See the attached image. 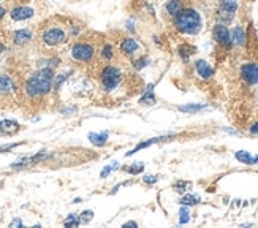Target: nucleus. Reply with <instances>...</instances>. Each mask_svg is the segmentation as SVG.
Listing matches in <instances>:
<instances>
[{
	"mask_svg": "<svg viewBox=\"0 0 258 228\" xmlns=\"http://www.w3.org/2000/svg\"><path fill=\"white\" fill-rule=\"evenodd\" d=\"M54 72L49 67H41L35 73H32L24 83V94L32 98L38 100L46 97L52 89Z\"/></svg>",
	"mask_w": 258,
	"mask_h": 228,
	"instance_id": "1",
	"label": "nucleus"
},
{
	"mask_svg": "<svg viewBox=\"0 0 258 228\" xmlns=\"http://www.w3.org/2000/svg\"><path fill=\"white\" fill-rule=\"evenodd\" d=\"M70 26H63L59 22H48L40 30V41L48 48H57L62 46L70 38Z\"/></svg>",
	"mask_w": 258,
	"mask_h": 228,
	"instance_id": "2",
	"label": "nucleus"
},
{
	"mask_svg": "<svg viewBox=\"0 0 258 228\" xmlns=\"http://www.w3.org/2000/svg\"><path fill=\"white\" fill-rule=\"evenodd\" d=\"M173 19L176 30L179 33H184V35H197L203 29L201 15L194 8H182Z\"/></svg>",
	"mask_w": 258,
	"mask_h": 228,
	"instance_id": "3",
	"label": "nucleus"
},
{
	"mask_svg": "<svg viewBox=\"0 0 258 228\" xmlns=\"http://www.w3.org/2000/svg\"><path fill=\"white\" fill-rule=\"evenodd\" d=\"M100 84H102V89L106 90V92H113L116 87H119L122 78H124V73L119 67L116 65H106L103 67V70L100 72Z\"/></svg>",
	"mask_w": 258,
	"mask_h": 228,
	"instance_id": "4",
	"label": "nucleus"
},
{
	"mask_svg": "<svg viewBox=\"0 0 258 228\" xmlns=\"http://www.w3.org/2000/svg\"><path fill=\"white\" fill-rule=\"evenodd\" d=\"M70 54L73 57V61L76 62H91L95 55V46L87 40H80L73 43Z\"/></svg>",
	"mask_w": 258,
	"mask_h": 228,
	"instance_id": "5",
	"label": "nucleus"
},
{
	"mask_svg": "<svg viewBox=\"0 0 258 228\" xmlns=\"http://www.w3.org/2000/svg\"><path fill=\"white\" fill-rule=\"evenodd\" d=\"M236 11H238V0H220L217 18L222 24H228L236 16Z\"/></svg>",
	"mask_w": 258,
	"mask_h": 228,
	"instance_id": "6",
	"label": "nucleus"
},
{
	"mask_svg": "<svg viewBox=\"0 0 258 228\" xmlns=\"http://www.w3.org/2000/svg\"><path fill=\"white\" fill-rule=\"evenodd\" d=\"M212 38H214L222 48H225V49L233 48L231 32L225 24H222V22H219V24H216L214 27H212Z\"/></svg>",
	"mask_w": 258,
	"mask_h": 228,
	"instance_id": "7",
	"label": "nucleus"
},
{
	"mask_svg": "<svg viewBox=\"0 0 258 228\" xmlns=\"http://www.w3.org/2000/svg\"><path fill=\"white\" fill-rule=\"evenodd\" d=\"M8 15L11 18V21L22 22V21L32 19L33 16H35V8L30 7V5H16L8 11Z\"/></svg>",
	"mask_w": 258,
	"mask_h": 228,
	"instance_id": "8",
	"label": "nucleus"
},
{
	"mask_svg": "<svg viewBox=\"0 0 258 228\" xmlns=\"http://www.w3.org/2000/svg\"><path fill=\"white\" fill-rule=\"evenodd\" d=\"M241 78L250 86L258 84V64H253V62L244 64L241 67Z\"/></svg>",
	"mask_w": 258,
	"mask_h": 228,
	"instance_id": "9",
	"label": "nucleus"
},
{
	"mask_svg": "<svg viewBox=\"0 0 258 228\" xmlns=\"http://www.w3.org/2000/svg\"><path fill=\"white\" fill-rule=\"evenodd\" d=\"M16 84L8 75H0V98L11 97L16 92Z\"/></svg>",
	"mask_w": 258,
	"mask_h": 228,
	"instance_id": "10",
	"label": "nucleus"
},
{
	"mask_svg": "<svg viewBox=\"0 0 258 228\" xmlns=\"http://www.w3.org/2000/svg\"><path fill=\"white\" fill-rule=\"evenodd\" d=\"M33 38V32L30 29H19L16 32H13L11 35V41H13L16 46H26L29 44Z\"/></svg>",
	"mask_w": 258,
	"mask_h": 228,
	"instance_id": "11",
	"label": "nucleus"
},
{
	"mask_svg": "<svg viewBox=\"0 0 258 228\" xmlns=\"http://www.w3.org/2000/svg\"><path fill=\"white\" fill-rule=\"evenodd\" d=\"M21 130V125L16 121L4 119L0 121V136H13Z\"/></svg>",
	"mask_w": 258,
	"mask_h": 228,
	"instance_id": "12",
	"label": "nucleus"
},
{
	"mask_svg": "<svg viewBox=\"0 0 258 228\" xmlns=\"http://www.w3.org/2000/svg\"><path fill=\"white\" fill-rule=\"evenodd\" d=\"M48 154L46 151H41L37 155H32V157H24V158H19L15 163H11V168H21V166H29V165H35L38 162H41L43 158H46Z\"/></svg>",
	"mask_w": 258,
	"mask_h": 228,
	"instance_id": "13",
	"label": "nucleus"
},
{
	"mask_svg": "<svg viewBox=\"0 0 258 228\" xmlns=\"http://www.w3.org/2000/svg\"><path fill=\"white\" fill-rule=\"evenodd\" d=\"M138 51H140V43L135 40V38L127 37V38H124V40L120 41V52L122 54L132 57V55L137 54Z\"/></svg>",
	"mask_w": 258,
	"mask_h": 228,
	"instance_id": "14",
	"label": "nucleus"
},
{
	"mask_svg": "<svg viewBox=\"0 0 258 228\" xmlns=\"http://www.w3.org/2000/svg\"><path fill=\"white\" fill-rule=\"evenodd\" d=\"M195 70L198 73L200 78H203V79H211L212 76H214V68H212L206 61L203 59H198L195 61Z\"/></svg>",
	"mask_w": 258,
	"mask_h": 228,
	"instance_id": "15",
	"label": "nucleus"
},
{
	"mask_svg": "<svg viewBox=\"0 0 258 228\" xmlns=\"http://www.w3.org/2000/svg\"><path fill=\"white\" fill-rule=\"evenodd\" d=\"M230 32H231L233 44H236V46H245V43H247V35H245V32L241 26H236Z\"/></svg>",
	"mask_w": 258,
	"mask_h": 228,
	"instance_id": "16",
	"label": "nucleus"
},
{
	"mask_svg": "<svg viewBox=\"0 0 258 228\" xmlns=\"http://www.w3.org/2000/svg\"><path fill=\"white\" fill-rule=\"evenodd\" d=\"M234 157H236L238 162H241L244 165H255V163H258V155H252L247 151H236V152H234Z\"/></svg>",
	"mask_w": 258,
	"mask_h": 228,
	"instance_id": "17",
	"label": "nucleus"
},
{
	"mask_svg": "<svg viewBox=\"0 0 258 228\" xmlns=\"http://www.w3.org/2000/svg\"><path fill=\"white\" fill-rule=\"evenodd\" d=\"M184 8V5H182V0H168L166 2V5H165V11H166V15L168 16H171V18H174L179 11H181Z\"/></svg>",
	"mask_w": 258,
	"mask_h": 228,
	"instance_id": "18",
	"label": "nucleus"
},
{
	"mask_svg": "<svg viewBox=\"0 0 258 228\" xmlns=\"http://www.w3.org/2000/svg\"><path fill=\"white\" fill-rule=\"evenodd\" d=\"M171 136H174V135H165V136H157V138H151V140H148V141H143V143H140L135 149H132L130 152H127V155H132V154H135V152H138L140 149H144V147H149L151 144H154V143H159V141H163V140H166V138H171Z\"/></svg>",
	"mask_w": 258,
	"mask_h": 228,
	"instance_id": "19",
	"label": "nucleus"
},
{
	"mask_svg": "<svg viewBox=\"0 0 258 228\" xmlns=\"http://www.w3.org/2000/svg\"><path fill=\"white\" fill-rule=\"evenodd\" d=\"M141 105H154L155 103V95H154V84H149L146 87L143 97L140 98Z\"/></svg>",
	"mask_w": 258,
	"mask_h": 228,
	"instance_id": "20",
	"label": "nucleus"
},
{
	"mask_svg": "<svg viewBox=\"0 0 258 228\" xmlns=\"http://www.w3.org/2000/svg\"><path fill=\"white\" fill-rule=\"evenodd\" d=\"M109 132H102V133H89V140L95 146H105L108 141Z\"/></svg>",
	"mask_w": 258,
	"mask_h": 228,
	"instance_id": "21",
	"label": "nucleus"
},
{
	"mask_svg": "<svg viewBox=\"0 0 258 228\" xmlns=\"http://www.w3.org/2000/svg\"><path fill=\"white\" fill-rule=\"evenodd\" d=\"M200 201H201L200 195H195V193H185L179 203H181L182 206H195V204H198Z\"/></svg>",
	"mask_w": 258,
	"mask_h": 228,
	"instance_id": "22",
	"label": "nucleus"
},
{
	"mask_svg": "<svg viewBox=\"0 0 258 228\" xmlns=\"http://www.w3.org/2000/svg\"><path fill=\"white\" fill-rule=\"evenodd\" d=\"M181 112H185V114H195L201 109H206V105H198V103H188V105H181L177 108Z\"/></svg>",
	"mask_w": 258,
	"mask_h": 228,
	"instance_id": "23",
	"label": "nucleus"
},
{
	"mask_svg": "<svg viewBox=\"0 0 258 228\" xmlns=\"http://www.w3.org/2000/svg\"><path fill=\"white\" fill-rule=\"evenodd\" d=\"M100 57H102V61H105V62H111L114 59V48L111 46L109 43H106L102 48V51H100Z\"/></svg>",
	"mask_w": 258,
	"mask_h": 228,
	"instance_id": "24",
	"label": "nucleus"
},
{
	"mask_svg": "<svg viewBox=\"0 0 258 228\" xmlns=\"http://www.w3.org/2000/svg\"><path fill=\"white\" fill-rule=\"evenodd\" d=\"M197 52V48L195 46H190V44H182L181 48H179V54H181V57L184 61H187L190 55Z\"/></svg>",
	"mask_w": 258,
	"mask_h": 228,
	"instance_id": "25",
	"label": "nucleus"
},
{
	"mask_svg": "<svg viewBox=\"0 0 258 228\" xmlns=\"http://www.w3.org/2000/svg\"><path fill=\"white\" fill-rule=\"evenodd\" d=\"M190 187H192V182H188V181H177L176 184H174V190L179 192V193L187 192Z\"/></svg>",
	"mask_w": 258,
	"mask_h": 228,
	"instance_id": "26",
	"label": "nucleus"
},
{
	"mask_svg": "<svg viewBox=\"0 0 258 228\" xmlns=\"http://www.w3.org/2000/svg\"><path fill=\"white\" fill-rule=\"evenodd\" d=\"M143 169H144V165H143L141 162H138V163H132L130 166L125 168V171H127L128 175H140Z\"/></svg>",
	"mask_w": 258,
	"mask_h": 228,
	"instance_id": "27",
	"label": "nucleus"
},
{
	"mask_svg": "<svg viewBox=\"0 0 258 228\" xmlns=\"http://www.w3.org/2000/svg\"><path fill=\"white\" fill-rule=\"evenodd\" d=\"M148 64H149V57L148 55H143V57H140V59H135L133 61L135 70H141V68H144Z\"/></svg>",
	"mask_w": 258,
	"mask_h": 228,
	"instance_id": "28",
	"label": "nucleus"
},
{
	"mask_svg": "<svg viewBox=\"0 0 258 228\" xmlns=\"http://www.w3.org/2000/svg\"><path fill=\"white\" fill-rule=\"evenodd\" d=\"M63 225H65V226H78V225H80V215H76V214H70L69 217L65 219Z\"/></svg>",
	"mask_w": 258,
	"mask_h": 228,
	"instance_id": "29",
	"label": "nucleus"
},
{
	"mask_svg": "<svg viewBox=\"0 0 258 228\" xmlns=\"http://www.w3.org/2000/svg\"><path fill=\"white\" fill-rule=\"evenodd\" d=\"M92 219H94V211L86 209V211H83L81 215H80V223H89Z\"/></svg>",
	"mask_w": 258,
	"mask_h": 228,
	"instance_id": "30",
	"label": "nucleus"
},
{
	"mask_svg": "<svg viewBox=\"0 0 258 228\" xmlns=\"http://www.w3.org/2000/svg\"><path fill=\"white\" fill-rule=\"evenodd\" d=\"M179 215H181V217H179V223L184 225V223H187L190 220V214H188V209L185 206L181 208V211H179Z\"/></svg>",
	"mask_w": 258,
	"mask_h": 228,
	"instance_id": "31",
	"label": "nucleus"
},
{
	"mask_svg": "<svg viewBox=\"0 0 258 228\" xmlns=\"http://www.w3.org/2000/svg\"><path fill=\"white\" fill-rule=\"evenodd\" d=\"M117 165H119V163H116V162H114V163L111 165V166H106V168H105V169L102 171V178H106V176H108L109 173H113V171H114V169L117 168Z\"/></svg>",
	"mask_w": 258,
	"mask_h": 228,
	"instance_id": "32",
	"label": "nucleus"
},
{
	"mask_svg": "<svg viewBox=\"0 0 258 228\" xmlns=\"http://www.w3.org/2000/svg\"><path fill=\"white\" fill-rule=\"evenodd\" d=\"M144 182L146 184H154V182H157V176H144Z\"/></svg>",
	"mask_w": 258,
	"mask_h": 228,
	"instance_id": "33",
	"label": "nucleus"
},
{
	"mask_svg": "<svg viewBox=\"0 0 258 228\" xmlns=\"http://www.w3.org/2000/svg\"><path fill=\"white\" fill-rule=\"evenodd\" d=\"M60 112H62V114H67V116H69V112H75V108H73V106L62 108V109H60Z\"/></svg>",
	"mask_w": 258,
	"mask_h": 228,
	"instance_id": "34",
	"label": "nucleus"
},
{
	"mask_svg": "<svg viewBox=\"0 0 258 228\" xmlns=\"http://www.w3.org/2000/svg\"><path fill=\"white\" fill-rule=\"evenodd\" d=\"M250 133H252V135H258V121L250 127Z\"/></svg>",
	"mask_w": 258,
	"mask_h": 228,
	"instance_id": "35",
	"label": "nucleus"
},
{
	"mask_svg": "<svg viewBox=\"0 0 258 228\" xmlns=\"http://www.w3.org/2000/svg\"><path fill=\"white\" fill-rule=\"evenodd\" d=\"M10 226H22V220H19V219H15L13 222L10 223Z\"/></svg>",
	"mask_w": 258,
	"mask_h": 228,
	"instance_id": "36",
	"label": "nucleus"
},
{
	"mask_svg": "<svg viewBox=\"0 0 258 228\" xmlns=\"http://www.w3.org/2000/svg\"><path fill=\"white\" fill-rule=\"evenodd\" d=\"M5 16H7V8L0 7V21H2V19H4Z\"/></svg>",
	"mask_w": 258,
	"mask_h": 228,
	"instance_id": "37",
	"label": "nucleus"
},
{
	"mask_svg": "<svg viewBox=\"0 0 258 228\" xmlns=\"http://www.w3.org/2000/svg\"><path fill=\"white\" fill-rule=\"evenodd\" d=\"M5 51H7V46H5V44H4L2 41H0V55H2Z\"/></svg>",
	"mask_w": 258,
	"mask_h": 228,
	"instance_id": "38",
	"label": "nucleus"
},
{
	"mask_svg": "<svg viewBox=\"0 0 258 228\" xmlns=\"http://www.w3.org/2000/svg\"><path fill=\"white\" fill-rule=\"evenodd\" d=\"M0 2H4V0H0Z\"/></svg>",
	"mask_w": 258,
	"mask_h": 228,
	"instance_id": "39",
	"label": "nucleus"
}]
</instances>
